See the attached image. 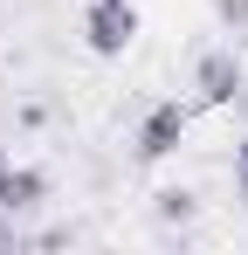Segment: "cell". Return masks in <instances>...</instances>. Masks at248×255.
<instances>
[{
  "instance_id": "obj_1",
  "label": "cell",
  "mask_w": 248,
  "mask_h": 255,
  "mask_svg": "<svg viewBox=\"0 0 248 255\" xmlns=\"http://www.w3.org/2000/svg\"><path fill=\"white\" fill-rule=\"evenodd\" d=\"M83 42H90V55H124L138 42V7L131 0H90L83 7Z\"/></svg>"
},
{
  "instance_id": "obj_2",
  "label": "cell",
  "mask_w": 248,
  "mask_h": 255,
  "mask_svg": "<svg viewBox=\"0 0 248 255\" xmlns=\"http://www.w3.org/2000/svg\"><path fill=\"white\" fill-rule=\"evenodd\" d=\"M186 131H193V104H179V97H159V104L145 111V125H138V159H145V166L172 159Z\"/></svg>"
},
{
  "instance_id": "obj_3",
  "label": "cell",
  "mask_w": 248,
  "mask_h": 255,
  "mask_svg": "<svg viewBox=\"0 0 248 255\" xmlns=\"http://www.w3.org/2000/svg\"><path fill=\"white\" fill-rule=\"evenodd\" d=\"M242 76H248V62L235 48H207L200 62H193V90H200L207 111H228V104L242 97Z\"/></svg>"
},
{
  "instance_id": "obj_4",
  "label": "cell",
  "mask_w": 248,
  "mask_h": 255,
  "mask_svg": "<svg viewBox=\"0 0 248 255\" xmlns=\"http://www.w3.org/2000/svg\"><path fill=\"white\" fill-rule=\"evenodd\" d=\"M48 200V172L28 166V159H14L7 145H0V207L7 214H35Z\"/></svg>"
},
{
  "instance_id": "obj_5",
  "label": "cell",
  "mask_w": 248,
  "mask_h": 255,
  "mask_svg": "<svg viewBox=\"0 0 248 255\" xmlns=\"http://www.w3.org/2000/svg\"><path fill=\"white\" fill-rule=\"evenodd\" d=\"M159 214H165V221H172V214L186 221V214H193V193H159Z\"/></svg>"
},
{
  "instance_id": "obj_6",
  "label": "cell",
  "mask_w": 248,
  "mask_h": 255,
  "mask_svg": "<svg viewBox=\"0 0 248 255\" xmlns=\"http://www.w3.org/2000/svg\"><path fill=\"white\" fill-rule=\"evenodd\" d=\"M221 7V21H235V28H248V0H214Z\"/></svg>"
},
{
  "instance_id": "obj_7",
  "label": "cell",
  "mask_w": 248,
  "mask_h": 255,
  "mask_svg": "<svg viewBox=\"0 0 248 255\" xmlns=\"http://www.w3.org/2000/svg\"><path fill=\"white\" fill-rule=\"evenodd\" d=\"M235 179H242V200H248V138L235 145Z\"/></svg>"
},
{
  "instance_id": "obj_8",
  "label": "cell",
  "mask_w": 248,
  "mask_h": 255,
  "mask_svg": "<svg viewBox=\"0 0 248 255\" xmlns=\"http://www.w3.org/2000/svg\"><path fill=\"white\" fill-rule=\"evenodd\" d=\"M7 242H14V214L0 207V249H7Z\"/></svg>"
},
{
  "instance_id": "obj_9",
  "label": "cell",
  "mask_w": 248,
  "mask_h": 255,
  "mask_svg": "<svg viewBox=\"0 0 248 255\" xmlns=\"http://www.w3.org/2000/svg\"><path fill=\"white\" fill-rule=\"evenodd\" d=\"M235 111H242V118H248V76H242V97H235Z\"/></svg>"
}]
</instances>
